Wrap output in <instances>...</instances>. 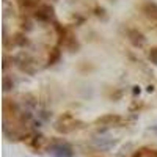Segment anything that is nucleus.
Returning a JSON list of instances; mask_svg holds the SVG:
<instances>
[{
	"mask_svg": "<svg viewBox=\"0 0 157 157\" xmlns=\"http://www.w3.org/2000/svg\"><path fill=\"white\" fill-rule=\"evenodd\" d=\"M47 152L52 157H74L72 146L64 140H52L47 146Z\"/></svg>",
	"mask_w": 157,
	"mask_h": 157,
	"instance_id": "1",
	"label": "nucleus"
},
{
	"mask_svg": "<svg viewBox=\"0 0 157 157\" xmlns=\"http://www.w3.org/2000/svg\"><path fill=\"white\" fill-rule=\"evenodd\" d=\"M14 63L21 71L27 72V74H35L36 72V60L29 54V52H19V54L14 57Z\"/></svg>",
	"mask_w": 157,
	"mask_h": 157,
	"instance_id": "2",
	"label": "nucleus"
},
{
	"mask_svg": "<svg viewBox=\"0 0 157 157\" xmlns=\"http://www.w3.org/2000/svg\"><path fill=\"white\" fill-rule=\"evenodd\" d=\"M77 124H80V123L75 121L71 113H64L55 123V130H58V132H61V134H69V132H72V130H75L78 127Z\"/></svg>",
	"mask_w": 157,
	"mask_h": 157,
	"instance_id": "3",
	"label": "nucleus"
},
{
	"mask_svg": "<svg viewBox=\"0 0 157 157\" xmlns=\"http://www.w3.org/2000/svg\"><path fill=\"white\" fill-rule=\"evenodd\" d=\"M33 16L36 21L39 22H44V24H54L55 22V10L52 5H47V3H43L41 6H39L35 13H33Z\"/></svg>",
	"mask_w": 157,
	"mask_h": 157,
	"instance_id": "4",
	"label": "nucleus"
},
{
	"mask_svg": "<svg viewBox=\"0 0 157 157\" xmlns=\"http://www.w3.org/2000/svg\"><path fill=\"white\" fill-rule=\"evenodd\" d=\"M127 39L130 41V44H132L134 47H141L143 44L146 43L145 35H143L140 30H137V29H130V30H127Z\"/></svg>",
	"mask_w": 157,
	"mask_h": 157,
	"instance_id": "5",
	"label": "nucleus"
},
{
	"mask_svg": "<svg viewBox=\"0 0 157 157\" xmlns=\"http://www.w3.org/2000/svg\"><path fill=\"white\" fill-rule=\"evenodd\" d=\"M121 120H123V118L120 115H116V113H107V115L98 118L94 123L96 124H101V126H116V124L121 123Z\"/></svg>",
	"mask_w": 157,
	"mask_h": 157,
	"instance_id": "6",
	"label": "nucleus"
},
{
	"mask_svg": "<svg viewBox=\"0 0 157 157\" xmlns=\"http://www.w3.org/2000/svg\"><path fill=\"white\" fill-rule=\"evenodd\" d=\"M41 0H17V6L21 11H36L41 6Z\"/></svg>",
	"mask_w": 157,
	"mask_h": 157,
	"instance_id": "7",
	"label": "nucleus"
},
{
	"mask_svg": "<svg viewBox=\"0 0 157 157\" xmlns=\"http://www.w3.org/2000/svg\"><path fill=\"white\" fill-rule=\"evenodd\" d=\"M141 11H143V14H145L148 19L157 21V3H154V2H151V0H149V2L143 3Z\"/></svg>",
	"mask_w": 157,
	"mask_h": 157,
	"instance_id": "8",
	"label": "nucleus"
},
{
	"mask_svg": "<svg viewBox=\"0 0 157 157\" xmlns=\"http://www.w3.org/2000/svg\"><path fill=\"white\" fill-rule=\"evenodd\" d=\"M60 58H61V50H60V46H57V47H54L50 50L49 58H47V66H52V64L58 63Z\"/></svg>",
	"mask_w": 157,
	"mask_h": 157,
	"instance_id": "9",
	"label": "nucleus"
},
{
	"mask_svg": "<svg viewBox=\"0 0 157 157\" xmlns=\"http://www.w3.org/2000/svg\"><path fill=\"white\" fill-rule=\"evenodd\" d=\"M11 41H13V46H16V47L29 46V39H27V36H25L24 33H16L14 36L11 38Z\"/></svg>",
	"mask_w": 157,
	"mask_h": 157,
	"instance_id": "10",
	"label": "nucleus"
},
{
	"mask_svg": "<svg viewBox=\"0 0 157 157\" xmlns=\"http://www.w3.org/2000/svg\"><path fill=\"white\" fill-rule=\"evenodd\" d=\"M130 157H157V149H151V148H141L138 151H135Z\"/></svg>",
	"mask_w": 157,
	"mask_h": 157,
	"instance_id": "11",
	"label": "nucleus"
},
{
	"mask_svg": "<svg viewBox=\"0 0 157 157\" xmlns=\"http://www.w3.org/2000/svg\"><path fill=\"white\" fill-rule=\"evenodd\" d=\"M116 145V140H112V138H99V141L96 143V146L102 151H107L110 148H113Z\"/></svg>",
	"mask_w": 157,
	"mask_h": 157,
	"instance_id": "12",
	"label": "nucleus"
},
{
	"mask_svg": "<svg viewBox=\"0 0 157 157\" xmlns=\"http://www.w3.org/2000/svg\"><path fill=\"white\" fill-rule=\"evenodd\" d=\"M14 88V82H13V78L10 75H5L3 77V91H10Z\"/></svg>",
	"mask_w": 157,
	"mask_h": 157,
	"instance_id": "13",
	"label": "nucleus"
},
{
	"mask_svg": "<svg viewBox=\"0 0 157 157\" xmlns=\"http://www.w3.org/2000/svg\"><path fill=\"white\" fill-rule=\"evenodd\" d=\"M149 60H151L154 64H157V47H152V49L149 50Z\"/></svg>",
	"mask_w": 157,
	"mask_h": 157,
	"instance_id": "14",
	"label": "nucleus"
},
{
	"mask_svg": "<svg viewBox=\"0 0 157 157\" xmlns=\"http://www.w3.org/2000/svg\"><path fill=\"white\" fill-rule=\"evenodd\" d=\"M94 11H96V16H105V14H104V13H105V10H104V8H99L98 6Z\"/></svg>",
	"mask_w": 157,
	"mask_h": 157,
	"instance_id": "15",
	"label": "nucleus"
},
{
	"mask_svg": "<svg viewBox=\"0 0 157 157\" xmlns=\"http://www.w3.org/2000/svg\"><path fill=\"white\" fill-rule=\"evenodd\" d=\"M134 94H140V86H134Z\"/></svg>",
	"mask_w": 157,
	"mask_h": 157,
	"instance_id": "16",
	"label": "nucleus"
}]
</instances>
